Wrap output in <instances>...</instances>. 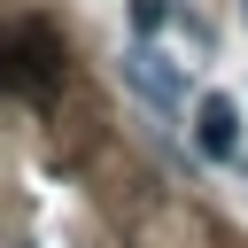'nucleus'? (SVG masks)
<instances>
[{"label": "nucleus", "mask_w": 248, "mask_h": 248, "mask_svg": "<svg viewBox=\"0 0 248 248\" xmlns=\"http://www.w3.org/2000/svg\"><path fill=\"white\" fill-rule=\"evenodd\" d=\"M62 39L46 31V23H16L8 31V46H0V78H8V93H23V101H46L54 85H62Z\"/></svg>", "instance_id": "nucleus-1"}, {"label": "nucleus", "mask_w": 248, "mask_h": 248, "mask_svg": "<svg viewBox=\"0 0 248 248\" xmlns=\"http://www.w3.org/2000/svg\"><path fill=\"white\" fill-rule=\"evenodd\" d=\"M194 140H202V155L232 163V155H240V108H232L225 93H202V108H194Z\"/></svg>", "instance_id": "nucleus-2"}, {"label": "nucleus", "mask_w": 248, "mask_h": 248, "mask_svg": "<svg viewBox=\"0 0 248 248\" xmlns=\"http://www.w3.org/2000/svg\"><path fill=\"white\" fill-rule=\"evenodd\" d=\"M124 78H132V85H140L147 101H163V108H178V101H186V78H178V70H170V62H163V54L147 46V39H140V46L124 54Z\"/></svg>", "instance_id": "nucleus-3"}, {"label": "nucleus", "mask_w": 248, "mask_h": 248, "mask_svg": "<svg viewBox=\"0 0 248 248\" xmlns=\"http://www.w3.org/2000/svg\"><path fill=\"white\" fill-rule=\"evenodd\" d=\"M132 31L155 39V31H163V0H132Z\"/></svg>", "instance_id": "nucleus-4"}, {"label": "nucleus", "mask_w": 248, "mask_h": 248, "mask_svg": "<svg viewBox=\"0 0 248 248\" xmlns=\"http://www.w3.org/2000/svg\"><path fill=\"white\" fill-rule=\"evenodd\" d=\"M240 16H248V0H240Z\"/></svg>", "instance_id": "nucleus-5"}]
</instances>
